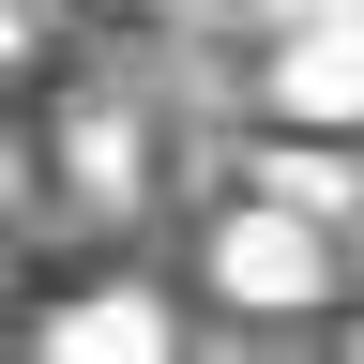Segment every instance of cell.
I'll use <instances>...</instances> for the list:
<instances>
[{
    "label": "cell",
    "mask_w": 364,
    "mask_h": 364,
    "mask_svg": "<svg viewBox=\"0 0 364 364\" xmlns=\"http://www.w3.org/2000/svg\"><path fill=\"white\" fill-rule=\"evenodd\" d=\"M198 273H213V304L228 318H304V304H334V213H304V198H258L198 243Z\"/></svg>",
    "instance_id": "cell-1"
},
{
    "label": "cell",
    "mask_w": 364,
    "mask_h": 364,
    "mask_svg": "<svg viewBox=\"0 0 364 364\" xmlns=\"http://www.w3.org/2000/svg\"><path fill=\"white\" fill-rule=\"evenodd\" d=\"M31 364H182V318H167V289H136V273H107V289L46 304Z\"/></svg>",
    "instance_id": "cell-2"
},
{
    "label": "cell",
    "mask_w": 364,
    "mask_h": 364,
    "mask_svg": "<svg viewBox=\"0 0 364 364\" xmlns=\"http://www.w3.org/2000/svg\"><path fill=\"white\" fill-rule=\"evenodd\" d=\"M273 107H289V122H318V136H364V31L304 16L289 46H273Z\"/></svg>",
    "instance_id": "cell-3"
},
{
    "label": "cell",
    "mask_w": 364,
    "mask_h": 364,
    "mask_svg": "<svg viewBox=\"0 0 364 364\" xmlns=\"http://www.w3.org/2000/svg\"><path fill=\"white\" fill-rule=\"evenodd\" d=\"M61 182L91 213H136V182H152V136H136L122 107H61Z\"/></svg>",
    "instance_id": "cell-4"
},
{
    "label": "cell",
    "mask_w": 364,
    "mask_h": 364,
    "mask_svg": "<svg viewBox=\"0 0 364 364\" xmlns=\"http://www.w3.org/2000/svg\"><path fill=\"white\" fill-rule=\"evenodd\" d=\"M16 61H31V16H16V0H0V76H16Z\"/></svg>",
    "instance_id": "cell-5"
},
{
    "label": "cell",
    "mask_w": 364,
    "mask_h": 364,
    "mask_svg": "<svg viewBox=\"0 0 364 364\" xmlns=\"http://www.w3.org/2000/svg\"><path fill=\"white\" fill-rule=\"evenodd\" d=\"M136 16H213V0H136Z\"/></svg>",
    "instance_id": "cell-6"
}]
</instances>
